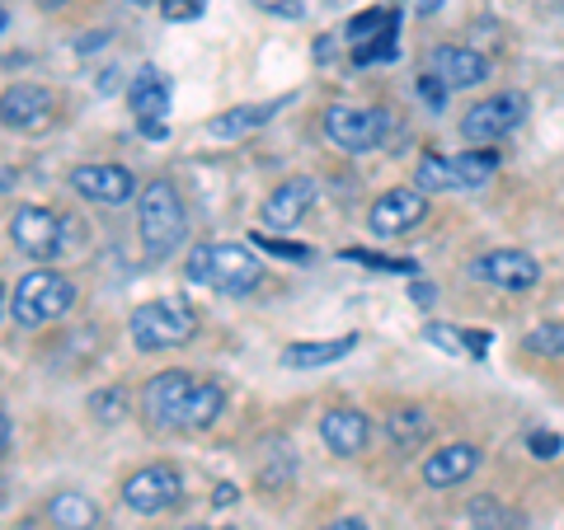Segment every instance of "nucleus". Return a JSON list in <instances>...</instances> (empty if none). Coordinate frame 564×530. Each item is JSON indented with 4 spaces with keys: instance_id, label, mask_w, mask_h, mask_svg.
I'll return each mask as SVG.
<instances>
[{
    "instance_id": "15",
    "label": "nucleus",
    "mask_w": 564,
    "mask_h": 530,
    "mask_svg": "<svg viewBox=\"0 0 564 530\" xmlns=\"http://www.w3.org/2000/svg\"><path fill=\"white\" fill-rule=\"evenodd\" d=\"M315 179H306V174H296V179H282L269 198H263V225H273V231H292L296 221L306 217V211L315 207Z\"/></svg>"
},
{
    "instance_id": "32",
    "label": "nucleus",
    "mask_w": 564,
    "mask_h": 530,
    "mask_svg": "<svg viewBox=\"0 0 564 530\" xmlns=\"http://www.w3.org/2000/svg\"><path fill=\"white\" fill-rule=\"evenodd\" d=\"M155 10H161L170 24H188V20H203L207 0H155Z\"/></svg>"
},
{
    "instance_id": "1",
    "label": "nucleus",
    "mask_w": 564,
    "mask_h": 530,
    "mask_svg": "<svg viewBox=\"0 0 564 530\" xmlns=\"http://www.w3.org/2000/svg\"><path fill=\"white\" fill-rule=\"evenodd\" d=\"M226 390L217 380H198L188 371H155L141 390V413L151 428H174V432H207L221 418Z\"/></svg>"
},
{
    "instance_id": "45",
    "label": "nucleus",
    "mask_w": 564,
    "mask_h": 530,
    "mask_svg": "<svg viewBox=\"0 0 564 530\" xmlns=\"http://www.w3.org/2000/svg\"><path fill=\"white\" fill-rule=\"evenodd\" d=\"M188 530H231V526H188Z\"/></svg>"
},
{
    "instance_id": "16",
    "label": "nucleus",
    "mask_w": 564,
    "mask_h": 530,
    "mask_svg": "<svg viewBox=\"0 0 564 530\" xmlns=\"http://www.w3.org/2000/svg\"><path fill=\"white\" fill-rule=\"evenodd\" d=\"M429 70L447 85V90H470V85H485L489 80V57H485V52H475V47L447 43V47L433 52Z\"/></svg>"
},
{
    "instance_id": "44",
    "label": "nucleus",
    "mask_w": 564,
    "mask_h": 530,
    "mask_svg": "<svg viewBox=\"0 0 564 530\" xmlns=\"http://www.w3.org/2000/svg\"><path fill=\"white\" fill-rule=\"evenodd\" d=\"M39 5H47V10H62V5H70V0H39Z\"/></svg>"
},
{
    "instance_id": "25",
    "label": "nucleus",
    "mask_w": 564,
    "mask_h": 530,
    "mask_svg": "<svg viewBox=\"0 0 564 530\" xmlns=\"http://www.w3.org/2000/svg\"><path fill=\"white\" fill-rule=\"evenodd\" d=\"M414 188L419 192H452V188H462V179H456V169H452V155H423L419 169H414Z\"/></svg>"
},
{
    "instance_id": "8",
    "label": "nucleus",
    "mask_w": 564,
    "mask_h": 530,
    "mask_svg": "<svg viewBox=\"0 0 564 530\" xmlns=\"http://www.w3.org/2000/svg\"><path fill=\"white\" fill-rule=\"evenodd\" d=\"M128 103H132V118L147 141H165L170 128H165V113H170V80L161 76L155 66H141L132 85H128Z\"/></svg>"
},
{
    "instance_id": "23",
    "label": "nucleus",
    "mask_w": 564,
    "mask_h": 530,
    "mask_svg": "<svg viewBox=\"0 0 564 530\" xmlns=\"http://www.w3.org/2000/svg\"><path fill=\"white\" fill-rule=\"evenodd\" d=\"M47 521L57 530H95L99 507H95V498H85V493H57V498L47 503Z\"/></svg>"
},
{
    "instance_id": "36",
    "label": "nucleus",
    "mask_w": 564,
    "mask_h": 530,
    "mask_svg": "<svg viewBox=\"0 0 564 530\" xmlns=\"http://www.w3.org/2000/svg\"><path fill=\"white\" fill-rule=\"evenodd\" d=\"M259 5L269 14H282V20H302V14H306L302 0H259Z\"/></svg>"
},
{
    "instance_id": "10",
    "label": "nucleus",
    "mask_w": 564,
    "mask_h": 530,
    "mask_svg": "<svg viewBox=\"0 0 564 530\" xmlns=\"http://www.w3.org/2000/svg\"><path fill=\"white\" fill-rule=\"evenodd\" d=\"M470 277L494 291H527L541 281V263L522 250H489L480 258H470Z\"/></svg>"
},
{
    "instance_id": "12",
    "label": "nucleus",
    "mask_w": 564,
    "mask_h": 530,
    "mask_svg": "<svg viewBox=\"0 0 564 530\" xmlns=\"http://www.w3.org/2000/svg\"><path fill=\"white\" fill-rule=\"evenodd\" d=\"M423 217H429V192H419V188H386L381 198L372 202V211H367V225H372V235L391 240V235L414 231Z\"/></svg>"
},
{
    "instance_id": "13",
    "label": "nucleus",
    "mask_w": 564,
    "mask_h": 530,
    "mask_svg": "<svg viewBox=\"0 0 564 530\" xmlns=\"http://www.w3.org/2000/svg\"><path fill=\"white\" fill-rule=\"evenodd\" d=\"M70 192H80V198L95 207H122V202H132L141 188L132 179V169H122V165H76L70 169Z\"/></svg>"
},
{
    "instance_id": "18",
    "label": "nucleus",
    "mask_w": 564,
    "mask_h": 530,
    "mask_svg": "<svg viewBox=\"0 0 564 530\" xmlns=\"http://www.w3.org/2000/svg\"><path fill=\"white\" fill-rule=\"evenodd\" d=\"M367 437H372V422H367L362 409H329V413H321V441L334 455H344V461L362 455Z\"/></svg>"
},
{
    "instance_id": "26",
    "label": "nucleus",
    "mask_w": 564,
    "mask_h": 530,
    "mask_svg": "<svg viewBox=\"0 0 564 530\" xmlns=\"http://www.w3.org/2000/svg\"><path fill=\"white\" fill-rule=\"evenodd\" d=\"M466 517H470V526H475V530H518V526H522V521H518V511H508L499 498H489V493H480V498H470Z\"/></svg>"
},
{
    "instance_id": "48",
    "label": "nucleus",
    "mask_w": 564,
    "mask_h": 530,
    "mask_svg": "<svg viewBox=\"0 0 564 530\" xmlns=\"http://www.w3.org/2000/svg\"><path fill=\"white\" fill-rule=\"evenodd\" d=\"M128 5H155V0H128Z\"/></svg>"
},
{
    "instance_id": "2",
    "label": "nucleus",
    "mask_w": 564,
    "mask_h": 530,
    "mask_svg": "<svg viewBox=\"0 0 564 530\" xmlns=\"http://www.w3.org/2000/svg\"><path fill=\"white\" fill-rule=\"evenodd\" d=\"M137 231H141V250H147L151 263L170 258L188 235V211L180 188L170 179H151L137 192Z\"/></svg>"
},
{
    "instance_id": "27",
    "label": "nucleus",
    "mask_w": 564,
    "mask_h": 530,
    "mask_svg": "<svg viewBox=\"0 0 564 530\" xmlns=\"http://www.w3.org/2000/svg\"><path fill=\"white\" fill-rule=\"evenodd\" d=\"M90 413H95L99 422H122V418H128V390H122V385L95 390V395H90Z\"/></svg>"
},
{
    "instance_id": "19",
    "label": "nucleus",
    "mask_w": 564,
    "mask_h": 530,
    "mask_svg": "<svg viewBox=\"0 0 564 530\" xmlns=\"http://www.w3.org/2000/svg\"><path fill=\"white\" fill-rule=\"evenodd\" d=\"M282 103H288V99L240 103V109H226V113H217V118L207 122V136H217V141H236V136H245V132H259L273 113H282Z\"/></svg>"
},
{
    "instance_id": "14",
    "label": "nucleus",
    "mask_w": 564,
    "mask_h": 530,
    "mask_svg": "<svg viewBox=\"0 0 564 530\" xmlns=\"http://www.w3.org/2000/svg\"><path fill=\"white\" fill-rule=\"evenodd\" d=\"M10 240L14 250L29 258H57L62 254V221L47 207H20L10 217Z\"/></svg>"
},
{
    "instance_id": "5",
    "label": "nucleus",
    "mask_w": 564,
    "mask_h": 530,
    "mask_svg": "<svg viewBox=\"0 0 564 530\" xmlns=\"http://www.w3.org/2000/svg\"><path fill=\"white\" fill-rule=\"evenodd\" d=\"M76 306V287H70L66 273L52 268H33L20 277V287L10 296V320L20 329H39L47 320H62V314Z\"/></svg>"
},
{
    "instance_id": "37",
    "label": "nucleus",
    "mask_w": 564,
    "mask_h": 530,
    "mask_svg": "<svg viewBox=\"0 0 564 530\" xmlns=\"http://www.w3.org/2000/svg\"><path fill=\"white\" fill-rule=\"evenodd\" d=\"M485 347H489V333H485V329L466 333V352H475V357H485Z\"/></svg>"
},
{
    "instance_id": "20",
    "label": "nucleus",
    "mask_w": 564,
    "mask_h": 530,
    "mask_svg": "<svg viewBox=\"0 0 564 530\" xmlns=\"http://www.w3.org/2000/svg\"><path fill=\"white\" fill-rule=\"evenodd\" d=\"M358 343H362L358 333H339V339H321V343H288V347H282V366H288V371L329 366V362L348 357V352L358 347Z\"/></svg>"
},
{
    "instance_id": "47",
    "label": "nucleus",
    "mask_w": 564,
    "mask_h": 530,
    "mask_svg": "<svg viewBox=\"0 0 564 530\" xmlns=\"http://www.w3.org/2000/svg\"><path fill=\"white\" fill-rule=\"evenodd\" d=\"M6 24H10V20H6V5H0V33H6Z\"/></svg>"
},
{
    "instance_id": "39",
    "label": "nucleus",
    "mask_w": 564,
    "mask_h": 530,
    "mask_svg": "<svg viewBox=\"0 0 564 530\" xmlns=\"http://www.w3.org/2000/svg\"><path fill=\"white\" fill-rule=\"evenodd\" d=\"M414 300H419V306H433V300H437V287H429V281H414Z\"/></svg>"
},
{
    "instance_id": "7",
    "label": "nucleus",
    "mask_w": 564,
    "mask_h": 530,
    "mask_svg": "<svg viewBox=\"0 0 564 530\" xmlns=\"http://www.w3.org/2000/svg\"><path fill=\"white\" fill-rule=\"evenodd\" d=\"M527 118V99L518 90L508 95H489L480 103H470V113L462 118V136L475 146H489V141H503L508 132H518Z\"/></svg>"
},
{
    "instance_id": "31",
    "label": "nucleus",
    "mask_w": 564,
    "mask_h": 530,
    "mask_svg": "<svg viewBox=\"0 0 564 530\" xmlns=\"http://www.w3.org/2000/svg\"><path fill=\"white\" fill-rule=\"evenodd\" d=\"M254 250L273 254V258H288V263H311L315 258L311 244H292V240H273V235H254Z\"/></svg>"
},
{
    "instance_id": "46",
    "label": "nucleus",
    "mask_w": 564,
    "mask_h": 530,
    "mask_svg": "<svg viewBox=\"0 0 564 530\" xmlns=\"http://www.w3.org/2000/svg\"><path fill=\"white\" fill-rule=\"evenodd\" d=\"M6 310H10V306H6V287H0V314H6Z\"/></svg>"
},
{
    "instance_id": "34",
    "label": "nucleus",
    "mask_w": 564,
    "mask_h": 530,
    "mask_svg": "<svg viewBox=\"0 0 564 530\" xmlns=\"http://www.w3.org/2000/svg\"><path fill=\"white\" fill-rule=\"evenodd\" d=\"M527 451H532L536 461H555L564 451V441H560V432H527Z\"/></svg>"
},
{
    "instance_id": "29",
    "label": "nucleus",
    "mask_w": 564,
    "mask_h": 530,
    "mask_svg": "<svg viewBox=\"0 0 564 530\" xmlns=\"http://www.w3.org/2000/svg\"><path fill=\"white\" fill-rule=\"evenodd\" d=\"M527 352H536V357H564V324H536L527 333Z\"/></svg>"
},
{
    "instance_id": "3",
    "label": "nucleus",
    "mask_w": 564,
    "mask_h": 530,
    "mask_svg": "<svg viewBox=\"0 0 564 530\" xmlns=\"http://www.w3.org/2000/svg\"><path fill=\"white\" fill-rule=\"evenodd\" d=\"M263 277V263L250 244H198L188 254V281L212 287L221 296H245L254 291Z\"/></svg>"
},
{
    "instance_id": "4",
    "label": "nucleus",
    "mask_w": 564,
    "mask_h": 530,
    "mask_svg": "<svg viewBox=\"0 0 564 530\" xmlns=\"http://www.w3.org/2000/svg\"><path fill=\"white\" fill-rule=\"evenodd\" d=\"M198 339V314L188 300L170 296V300H141L132 310V343L141 352H165V347H184Z\"/></svg>"
},
{
    "instance_id": "6",
    "label": "nucleus",
    "mask_w": 564,
    "mask_h": 530,
    "mask_svg": "<svg viewBox=\"0 0 564 530\" xmlns=\"http://www.w3.org/2000/svg\"><path fill=\"white\" fill-rule=\"evenodd\" d=\"M325 136L348 155H367L391 136V113L386 109H358V103H329L325 109Z\"/></svg>"
},
{
    "instance_id": "9",
    "label": "nucleus",
    "mask_w": 564,
    "mask_h": 530,
    "mask_svg": "<svg viewBox=\"0 0 564 530\" xmlns=\"http://www.w3.org/2000/svg\"><path fill=\"white\" fill-rule=\"evenodd\" d=\"M180 488H184V479L174 465H147L122 479V503H128L137 517H155V511L180 503Z\"/></svg>"
},
{
    "instance_id": "41",
    "label": "nucleus",
    "mask_w": 564,
    "mask_h": 530,
    "mask_svg": "<svg viewBox=\"0 0 564 530\" xmlns=\"http://www.w3.org/2000/svg\"><path fill=\"white\" fill-rule=\"evenodd\" d=\"M6 451H10V418L0 413V455H6Z\"/></svg>"
},
{
    "instance_id": "40",
    "label": "nucleus",
    "mask_w": 564,
    "mask_h": 530,
    "mask_svg": "<svg viewBox=\"0 0 564 530\" xmlns=\"http://www.w3.org/2000/svg\"><path fill=\"white\" fill-rule=\"evenodd\" d=\"M212 503H217V507H231V503H236V484H217V493H212Z\"/></svg>"
},
{
    "instance_id": "17",
    "label": "nucleus",
    "mask_w": 564,
    "mask_h": 530,
    "mask_svg": "<svg viewBox=\"0 0 564 530\" xmlns=\"http://www.w3.org/2000/svg\"><path fill=\"white\" fill-rule=\"evenodd\" d=\"M480 446H470V441H452V446L443 451H433L429 461H423V484L429 488H456V484H466L475 470H480Z\"/></svg>"
},
{
    "instance_id": "33",
    "label": "nucleus",
    "mask_w": 564,
    "mask_h": 530,
    "mask_svg": "<svg viewBox=\"0 0 564 530\" xmlns=\"http://www.w3.org/2000/svg\"><path fill=\"white\" fill-rule=\"evenodd\" d=\"M423 339H429L433 347L452 352V357H456V352H466V333H462V329H452V324H429V329H423Z\"/></svg>"
},
{
    "instance_id": "11",
    "label": "nucleus",
    "mask_w": 564,
    "mask_h": 530,
    "mask_svg": "<svg viewBox=\"0 0 564 530\" xmlns=\"http://www.w3.org/2000/svg\"><path fill=\"white\" fill-rule=\"evenodd\" d=\"M52 118H57V99H52V90H43V85L20 80L0 95V128L43 132V128H52Z\"/></svg>"
},
{
    "instance_id": "42",
    "label": "nucleus",
    "mask_w": 564,
    "mask_h": 530,
    "mask_svg": "<svg viewBox=\"0 0 564 530\" xmlns=\"http://www.w3.org/2000/svg\"><path fill=\"white\" fill-rule=\"evenodd\" d=\"M414 10H419V14H437V10H443V0H419Z\"/></svg>"
},
{
    "instance_id": "21",
    "label": "nucleus",
    "mask_w": 564,
    "mask_h": 530,
    "mask_svg": "<svg viewBox=\"0 0 564 530\" xmlns=\"http://www.w3.org/2000/svg\"><path fill=\"white\" fill-rule=\"evenodd\" d=\"M429 432H433V418H429V409H419V404H404V409L386 418V437H391V446L404 455L419 451L423 441H429Z\"/></svg>"
},
{
    "instance_id": "28",
    "label": "nucleus",
    "mask_w": 564,
    "mask_h": 530,
    "mask_svg": "<svg viewBox=\"0 0 564 530\" xmlns=\"http://www.w3.org/2000/svg\"><path fill=\"white\" fill-rule=\"evenodd\" d=\"M344 258H348V263H367L372 273H404V277L419 273L414 258H386V254H372V250H344Z\"/></svg>"
},
{
    "instance_id": "43",
    "label": "nucleus",
    "mask_w": 564,
    "mask_h": 530,
    "mask_svg": "<svg viewBox=\"0 0 564 530\" xmlns=\"http://www.w3.org/2000/svg\"><path fill=\"white\" fill-rule=\"evenodd\" d=\"M14 188V174L10 169H0V192H10Z\"/></svg>"
},
{
    "instance_id": "35",
    "label": "nucleus",
    "mask_w": 564,
    "mask_h": 530,
    "mask_svg": "<svg viewBox=\"0 0 564 530\" xmlns=\"http://www.w3.org/2000/svg\"><path fill=\"white\" fill-rule=\"evenodd\" d=\"M419 95H423V103H429V109H443L452 90H447V85H443V80H437L433 70H429V76H419Z\"/></svg>"
},
{
    "instance_id": "24",
    "label": "nucleus",
    "mask_w": 564,
    "mask_h": 530,
    "mask_svg": "<svg viewBox=\"0 0 564 530\" xmlns=\"http://www.w3.org/2000/svg\"><path fill=\"white\" fill-rule=\"evenodd\" d=\"M452 169H456V179H462V188H480L494 179V169H499V151H462V155H452Z\"/></svg>"
},
{
    "instance_id": "38",
    "label": "nucleus",
    "mask_w": 564,
    "mask_h": 530,
    "mask_svg": "<svg viewBox=\"0 0 564 530\" xmlns=\"http://www.w3.org/2000/svg\"><path fill=\"white\" fill-rule=\"evenodd\" d=\"M321 530H372L362 517H339V521H329V526H321Z\"/></svg>"
},
{
    "instance_id": "22",
    "label": "nucleus",
    "mask_w": 564,
    "mask_h": 530,
    "mask_svg": "<svg viewBox=\"0 0 564 530\" xmlns=\"http://www.w3.org/2000/svg\"><path fill=\"white\" fill-rule=\"evenodd\" d=\"M386 33H400V5H372V10L352 14L348 20V52L377 43V38H386Z\"/></svg>"
},
{
    "instance_id": "30",
    "label": "nucleus",
    "mask_w": 564,
    "mask_h": 530,
    "mask_svg": "<svg viewBox=\"0 0 564 530\" xmlns=\"http://www.w3.org/2000/svg\"><path fill=\"white\" fill-rule=\"evenodd\" d=\"M348 57L358 62V66H381V62H395V57H400V33H386V38L367 43V47H352Z\"/></svg>"
}]
</instances>
